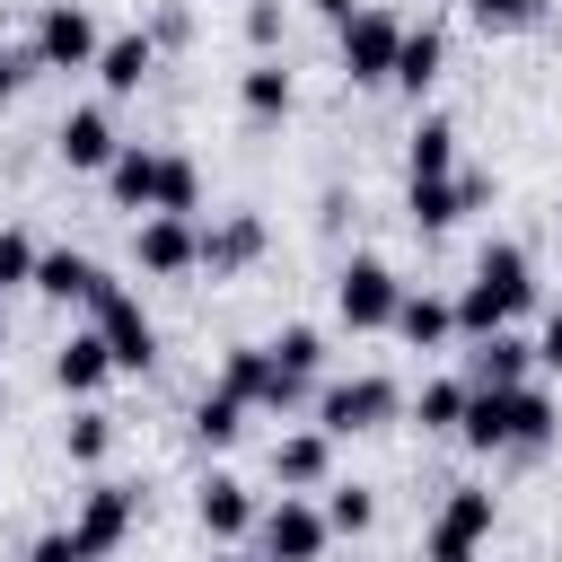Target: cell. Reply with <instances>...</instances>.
<instances>
[{
	"instance_id": "1",
	"label": "cell",
	"mask_w": 562,
	"mask_h": 562,
	"mask_svg": "<svg viewBox=\"0 0 562 562\" xmlns=\"http://www.w3.org/2000/svg\"><path fill=\"white\" fill-rule=\"evenodd\" d=\"M527 299H536V263H527V246L492 237V246L474 255V281H465L448 307H457V334H474V342H483V334H501Z\"/></svg>"
},
{
	"instance_id": "2",
	"label": "cell",
	"mask_w": 562,
	"mask_h": 562,
	"mask_svg": "<svg viewBox=\"0 0 562 562\" xmlns=\"http://www.w3.org/2000/svg\"><path fill=\"white\" fill-rule=\"evenodd\" d=\"M457 430H465L474 448H544V439L562 430V413H553L544 386H465Z\"/></svg>"
},
{
	"instance_id": "3",
	"label": "cell",
	"mask_w": 562,
	"mask_h": 562,
	"mask_svg": "<svg viewBox=\"0 0 562 562\" xmlns=\"http://www.w3.org/2000/svg\"><path fill=\"white\" fill-rule=\"evenodd\" d=\"M342 79L351 88H378V79H395V44H404V18L395 9H378V0H360L342 26Z\"/></svg>"
},
{
	"instance_id": "4",
	"label": "cell",
	"mask_w": 562,
	"mask_h": 562,
	"mask_svg": "<svg viewBox=\"0 0 562 562\" xmlns=\"http://www.w3.org/2000/svg\"><path fill=\"white\" fill-rule=\"evenodd\" d=\"M88 316H97V334H105V351H114V369H149L158 360V325H149V307L105 272L97 281V299H88Z\"/></svg>"
},
{
	"instance_id": "5",
	"label": "cell",
	"mask_w": 562,
	"mask_h": 562,
	"mask_svg": "<svg viewBox=\"0 0 562 562\" xmlns=\"http://www.w3.org/2000/svg\"><path fill=\"white\" fill-rule=\"evenodd\" d=\"M483 536H492V492H483V483H457V492L439 501L430 536H422V562H474Z\"/></svg>"
},
{
	"instance_id": "6",
	"label": "cell",
	"mask_w": 562,
	"mask_h": 562,
	"mask_svg": "<svg viewBox=\"0 0 562 562\" xmlns=\"http://www.w3.org/2000/svg\"><path fill=\"white\" fill-rule=\"evenodd\" d=\"M97 18H88V0H44V18H35V70H88L97 61Z\"/></svg>"
},
{
	"instance_id": "7",
	"label": "cell",
	"mask_w": 562,
	"mask_h": 562,
	"mask_svg": "<svg viewBox=\"0 0 562 562\" xmlns=\"http://www.w3.org/2000/svg\"><path fill=\"white\" fill-rule=\"evenodd\" d=\"M395 299H404V281H395L378 255H351V263L334 272V307H342V325H351V334L395 325Z\"/></svg>"
},
{
	"instance_id": "8",
	"label": "cell",
	"mask_w": 562,
	"mask_h": 562,
	"mask_svg": "<svg viewBox=\"0 0 562 562\" xmlns=\"http://www.w3.org/2000/svg\"><path fill=\"white\" fill-rule=\"evenodd\" d=\"M132 518H140V492H132V483H88V492H79V518H70V544H79L88 562H105V553L132 536Z\"/></svg>"
},
{
	"instance_id": "9",
	"label": "cell",
	"mask_w": 562,
	"mask_h": 562,
	"mask_svg": "<svg viewBox=\"0 0 562 562\" xmlns=\"http://www.w3.org/2000/svg\"><path fill=\"white\" fill-rule=\"evenodd\" d=\"M325 536H334V527H325V509H316V501H299V492H281V509H263V518H255V544H263L255 562H316V553H325Z\"/></svg>"
},
{
	"instance_id": "10",
	"label": "cell",
	"mask_w": 562,
	"mask_h": 562,
	"mask_svg": "<svg viewBox=\"0 0 562 562\" xmlns=\"http://www.w3.org/2000/svg\"><path fill=\"white\" fill-rule=\"evenodd\" d=\"M220 386H228L237 404H272V413H290V404L307 395V378H290V369L263 351V342H237V351L220 360Z\"/></svg>"
},
{
	"instance_id": "11",
	"label": "cell",
	"mask_w": 562,
	"mask_h": 562,
	"mask_svg": "<svg viewBox=\"0 0 562 562\" xmlns=\"http://www.w3.org/2000/svg\"><path fill=\"white\" fill-rule=\"evenodd\" d=\"M395 413H404V395H395L386 378H342V386H325L316 430H325V439H351V430H378V422H395Z\"/></svg>"
},
{
	"instance_id": "12",
	"label": "cell",
	"mask_w": 562,
	"mask_h": 562,
	"mask_svg": "<svg viewBox=\"0 0 562 562\" xmlns=\"http://www.w3.org/2000/svg\"><path fill=\"white\" fill-rule=\"evenodd\" d=\"M483 202H492L483 176H430V184H404L413 228H448V220H465V211H483Z\"/></svg>"
},
{
	"instance_id": "13",
	"label": "cell",
	"mask_w": 562,
	"mask_h": 562,
	"mask_svg": "<svg viewBox=\"0 0 562 562\" xmlns=\"http://www.w3.org/2000/svg\"><path fill=\"white\" fill-rule=\"evenodd\" d=\"M53 149H61V167H114L123 132H114V114H105V105H70V114H61V132H53Z\"/></svg>"
},
{
	"instance_id": "14",
	"label": "cell",
	"mask_w": 562,
	"mask_h": 562,
	"mask_svg": "<svg viewBox=\"0 0 562 562\" xmlns=\"http://www.w3.org/2000/svg\"><path fill=\"white\" fill-rule=\"evenodd\" d=\"M255 255H263V220H255V211H228V220L193 228V263H202V272H237V263H255Z\"/></svg>"
},
{
	"instance_id": "15",
	"label": "cell",
	"mask_w": 562,
	"mask_h": 562,
	"mask_svg": "<svg viewBox=\"0 0 562 562\" xmlns=\"http://www.w3.org/2000/svg\"><path fill=\"white\" fill-rule=\"evenodd\" d=\"M132 255H140V272H193V220L149 211V220L132 228Z\"/></svg>"
},
{
	"instance_id": "16",
	"label": "cell",
	"mask_w": 562,
	"mask_h": 562,
	"mask_svg": "<svg viewBox=\"0 0 562 562\" xmlns=\"http://www.w3.org/2000/svg\"><path fill=\"white\" fill-rule=\"evenodd\" d=\"M105 378H114V351H105V334H97V325H88V334H70V342L53 351V386H61V395H97Z\"/></svg>"
},
{
	"instance_id": "17",
	"label": "cell",
	"mask_w": 562,
	"mask_h": 562,
	"mask_svg": "<svg viewBox=\"0 0 562 562\" xmlns=\"http://www.w3.org/2000/svg\"><path fill=\"white\" fill-rule=\"evenodd\" d=\"M527 360H536V342H518V334L501 325V334H483V342L465 351V386H527Z\"/></svg>"
},
{
	"instance_id": "18",
	"label": "cell",
	"mask_w": 562,
	"mask_h": 562,
	"mask_svg": "<svg viewBox=\"0 0 562 562\" xmlns=\"http://www.w3.org/2000/svg\"><path fill=\"white\" fill-rule=\"evenodd\" d=\"M149 70H158V44H149L140 26H132V35H105V44H97V79H105V97H132V88H140Z\"/></svg>"
},
{
	"instance_id": "19",
	"label": "cell",
	"mask_w": 562,
	"mask_h": 562,
	"mask_svg": "<svg viewBox=\"0 0 562 562\" xmlns=\"http://www.w3.org/2000/svg\"><path fill=\"white\" fill-rule=\"evenodd\" d=\"M158 158H167V149L123 140V149H114V167H105V193H114L123 211H158Z\"/></svg>"
},
{
	"instance_id": "20",
	"label": "cell",
	"mask_w": 562,
	"mask_h": 562,
	"mask_svg": "<svg viewBox=\"0 0 562 562\" xmlns=\"http://www.w3.org/2000/svg\"><path fill=\"white\" fill-rule=\"evenodd\" d=\"M237 105H246L255 123H281V114L299 105V79H290V70L263 53V61H246V79H237Z\"/></svg>"
},
{
	"instance_id": "21",
	"label": "cell",
	"mask_w": 562,
	"mask_h": 562,
	"mask_svg": "<svg viewBox=\"0 0 562 562\" xmlns=\"http://www.w3.org/2000/svg\"><path fill=\"white\" fill-rule=\"evenodd\" d=\"M404 176H413V184L457 176V123H448V114H422V123H413V140H404Z\"/></svg>"
},
{
	"instance_id": "22",
	"label": "cell",
	"mask_w": 562,
	"mask_h": 562,
	"mask_svg": "<svg viewBox=\"0 0 562 562\" xmlns=\"http://www.w3.org/2000/svg\"><path fill=\"white\" fill-rule=\"evenodd\" d=\"M97 281H105V272H97L79 246H44V255H35V290H44V299H79V307H88Z\"/></svg>"
},
{
	"instance_id": "23",
	"label": "cell",
	"mask_w": 562,
	"mask_h": 562,
	"mask_svg": "<svg viewBox=\"0 0 562 562\" xmlns=\"http://www.w3.org/2000/svg\"><path fill=\"white\" fill-rule=\"evenodd\" d=\"M325 465H334V439H325V430H290V439H272V483L307 492V483H325Z\"/></svg>"
},
{
	"instance_id": "24",
	"label": "cell",
	"mask_w": 562,
	"mask_h": 562,
	"mask_svg": "<svg viewBox=\"0 0 562 562\" xmlns=\"http://www.w3.org/2000/svg\"><path fill=\"white\" fill-rule=\"evenodd\" d=\"M193 509H202V536H246V527L263 518V509H255V492H246L237 474H211Z\"/></svg>"
},
{
	"instance_id": "25",
	"label": "cell",
	"mask_w": 562,
	"mask_h": 562,
	"mask_svg": "<svg viewBox=\"0 0 562 562\" xmlns=\"http://www.w3.org/2000/svg\"><path fill=\"white\" fill-rule=\"evenodd\" d=\"M395 334H404L413 351H439V342L457 334V307L430 299V290H404V299H395Z\"/></svg>"
},
{
	"instance_id": "26",
	"label": "cell",
	"mask_w": 562,
	"mask_h": 562,
	"mask_svg": "<svg viewBox=\"0 0 562 562\" xmlns=\"http://www.w3.org/2000/svg\"><path fill=\"white\" fill-rule=\"evenodd\" d=\"M439 61H448V44H439V26H404V44H395V88H430L439 79Z\"/></svg>"
},
{
	"instance_id": "27",
	"label": "cell",
	"mask_w": 562,
	"mask_h": 562,
	"mask_svg": "<svg viewBox=\"0 0 562 562\" xmlns=\"http://www.w3.org/2000/svg\"><path fill=\"white\" fill-rule=\"evenodd\" d=\"M158 211H167V220H193V211H202V167H193L184 149L158 158Z\"/></svg>"
},
{
	"instance_id": "28",
	"label": "cell",
	"mask_w": 562,
	"mask_h": 562,
	"mask_svg": "<svg viewBox=\"0 0 562 562\" xmlns=\"http://www.w3.org/2000/svg\"><path fill=\"white\" fill-rule=\"evenodd\" d=\"M237 430H246V404H237L228 386H211V395L193 404V439H202V448H228Z\"/></svg>"
},
{
	"instance_id": "29",
	"label": "cell",
	"mask_w": 562,
	"mask_h": 562,
	"mask_svg": "<svg viewBox=\"0 0 562 562\" xmlns=\"http://www.w3.org/2000/svg\"><path fill=\"white\" fill-rule=\"evenodd\" d=\"M263 351H272V360H281L290 378H316V369H325V334H316V325H281V334H272Z\"/></svg>"
},
{
	"instance_id": "30",
	"label": "cell",
	"mask_w": 562,
	"mask_h": 562,
	"mask_svg": "<svg viewBox=\"0 0 562 562\" xmlns=\"http://www.w3.org/2000/svg\"><path fill=\"white\" fill-rule=\"evenodd\" d=\"M457 413H465V386H457V378H430V386L413 395V422H422V430H457Z\"/></svg>"
},
{
	"instance_id": "31",
	"label": "cell",
	"mask_w": 562,
	"mask_h": 562,
	"mask_svg": "<svg viewBox=\"0 0 562 562\" xmlns=\"http://www.w3.org/2000/svg\"><path fill=\"white\" fill-rule=\"evenodd\" d=\"M369 518H378V501H369L360 483H325V527H334V536H360Z\"/></svg>"
},
{
	"instance_id": "32",
	"label": "cell",
	"mask_w": 562,
	"mask_h": 562,
	"mask_svg": "<svg viewBox=\"0 0 562 562\" xmlns=\"http://www.w3.org/2000/svg\"><path fill=\"white\" fill-rule=\"evenodd\" d=\"M35 255H44V246H35L26 228H0V299H9L18 281H35Z\"/></svg>"
},
{
	"instance_id": "33",
	"label": "cell",
	"mask_w": 562,
	"mask_h": 562,
	"mask_svg": "<svg viewBox=\"0 0 562 562\" xmlns=\"http://www.w3.org/2000/svg\"><path fill=\"white\" fill-rule=\"evenodd\" d=\"M61 439H70V457H79V465H97V457L114 448V413H79Z\"/></svg>"
},
{
	"instance_id": "34",
	"label": "cell",
	"mask_w": 562,
	"mask_h": 562,
	"mask_svg": "<svg viewBox=\"0 0 562 562\" xmlns=\"http://www.w3.org/2000/svg\"><path fill=\"white\" fill-rule=\"evenodd\" d=\"M246 44H281V0H246Z\"/></svg>"
},
{
	"instance_id": "35",
	"label": "cell",
	"mask_w": 562,
	"mask_h": 562,
	"mask_svg": "<svg viewBox=\"0 0 562 562\" xmlns=\"http://www.w3.org/2000/svg\"><path fill=\"white\" fill-rule=\"evenodd\" d=\"M465 9H474L483 26H527V18L544 9V0H465Z\"/></svg>"
},
{
	"instance_id": "36",
	"label": "cell",
	"mask_w": 562,
	"mask_h": 562,
	"mask_svg": "<svg viewBox=\"0 0 562 562\" xmlns=\"http://www.w3.org/2000/svg\"><path fill=\"white\" fill-rule=\"evenodd\" d=\"M26 70H35V53H26V44H0V105L26 88Z\"/></svg>"
},
{
	"instance_id": "37",
	"label": "cell",
	"mask_w": 562,
	"mask_h": 562,
	"mask_svg": "<svg viewBox=\"0 0 562 562\" xmlns=\"http://www.w3.org/2000/svg\"><path fill=\"white\" fill-rule=\"evenodd\" d=\"M26 562H88V553L70 544V527H53V536H35V544H26Z\"/></svg>"
},
{
	"instance_id": "38",
	"label": "cell",
	"mask_w": 562,
	"mask_h": 562,
	"mask_svg": "<svg viewBox=\"0 0 562 562\" xmlns=\"http://www.w3.org/2000/svg\"><path fill=\"white\" fill-rule=\"evenodd\" d=\"M536 360H544V369H562V307L544 316V334H536Z\"/></svg>"
},
{
	"instance_id": "39",
	"label": "cell",
	"mask_w": 562,
	"mask_h": 562,
	"mask_svg": "<svg viewBox=\"0 0 562 562\" xmlns=\"http://www.w3.org/2000/svg\"><path fill=\"white\" fill-rule=\"evenodd\" d=\"M307 9H316V18H334V26H342V18H351V9H360V0H307Z\"/></svg>"
},
{
	"instance_id": "40",
	"label": "cell",
	"mask_w": 562,
	"mask_h": 562,
	"mask_svg": "<svg viewBox=\"0 0 562 562\" xmlns=\"http://www.w3.org/2000/svg\"><path fill=\"white\" fill-rule=\"evenodd\" d=\"M0 351H9V307H0Z\"/></svg>"
},
{
	"instance_id": "41",
	"label": "cell",
	"mask_w": 562,
	"mask_h": 562,
	"mask_svg": "<svg viewBox=\"0 0 562 562\" xmlns=\"http://www.w3.org/2000/svg\"><path fill=\"white\" fill-rule=\"evenodd\" d=\"M553 228H562V202H553Z\"/></svg>"
},
{
	"instance_id": "42",
	"label": "cell",
	"mask_w": 562,
	"mask_h": 562,
	"mask_svg": "<svg viewBox=\"0 0 562 562\" xmlns=\"http://www.w3.org/2000/svg\"><path fill=\"white\" fill-rule=\"evenodd\" d=\"M211 562H220V553H211Z\"/></svg>"
}]
</instances>
